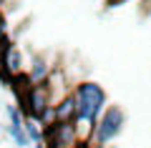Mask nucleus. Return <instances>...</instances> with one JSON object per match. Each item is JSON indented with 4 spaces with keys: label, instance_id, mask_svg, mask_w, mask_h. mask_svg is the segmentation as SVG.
I'll use <instances>...</instances> for the list:
<instances>
[{
    "label": "nucleus",
    "instance_id": "10",
    "mask_svg": "<svg viewBox=\"0 0 151 148\" xmlns=\"http://www.w3.org/2000/svg\"><path fill=\"white\" fill-rule=\"evenodd\" d=\"M5 111H8V116H10V126H18V128H23V121H20V113H18L15 108H13V106H8Z\"/></svg>",
    "mask_w": 151,
    "mask_h": 148
},
{
    "label": "nucleus",
    "instance_id": "2",
    "mask_svg": "<svg viewBox=\"0 0 151 148\" xmlns=\"http://www.w3.org/2000/svg\"><path fill=\"white\" fill-rule=\"evenodd\" d=\"M124 121H126V118H124V113H121L119 106L106 108L103 116H101V121L93 126V136H96V143H98V146H103V143L113 141V138L119 136V133L124 131Z\"/></svg>",
    "mask_w": 151,
    "mask_h": 148
},
{
    "label": "nucleus",
    "instance_id": "8",
    "mask_svg": "<svg viewBox=\"0 0 151 148\" xmlns=\"http://www.w3.org/2000/svg\"><path fill=\"white\" fill-rule=\"evenodd\" d=\"M45 73H48L45 63H43V60H35V63H33V73H30V78L38 83V80H43V78H45Z\"/></svg>",
    "mask_w": 151,
    "mask_h": 148
},
{
    "label": "nucleus",
    "instance_id": "6",
    "mask_svg": "<svg viewBox=\"0 0 151 148\" xmlns=\"http://www.w3.org/2000/svg\"><path fill=\"white\" fill-rule=\"evenodd\" d=\"M3 70H5V73H13V75L20 73V53H18V48L10 45L5 53H3Z\"/></svg>",
    "mask_w": 151,
    "mask_h": 148
},
{
    "label": "nucleus",
    "instance_id": "4",
    "mask_svg": "<svg viewBox=\"0 0 151 148\" xmlns=\"http://www.w3.org/2000/svg\"><path fill=\"white\" fill-rule=\"evenodd\" d=\"M28 103H30L33 116L43 121L45 111H48V93H45L43 85H33V88H30V93H28Z\"/></svg>",
    "mask_w": 151,
    "mask_h": 148
},
{
    "label": "nucleus",
    "instance_id": "9",
    "mask_svg": "<svg viewBox=\"0 0 151 148\" xmlns=\"http://www.w3.org/2000/svg\"><path fill=\"white\" fill-rule=\"evenodd\" d=\"M23 131H25L28 133V138H30V141H40V138H43V136H40V131H38V126H35V123H25V128H23Z\"/></svg>",
    "mask_w": 151,
    "mask_h": 148
},
{
    "label": "nucleus",
    "instance_id": "1",
    "mask_svg": "<svg viewBox=\"0 0 151 148\" xmlns=\"http://www.w3.org/2000/svg\"><path fill=\"white\" fill-rule=\"evenodd\" d=\"M73 101H76V118L96 126V118H98V113L103 111V103H106V93H103L101 85L81 83L76 88Z\"/></svg>",
    "mask_w": 151,
    "mask_h": 148
},
{
    "label": "nucleus",
    "instance_id": "5",
    "mask_svg": "<svg viewBox=\"0 0 151 148\" xmlns=\"http://www.w3.org/2000/svg\"><path fill=\"white\" fill-rule=\"evenodd\" d=\"M55 118H58V123H73V118H76V101H73V95H68L65 101L58 103Z\"/></svg>",
    "mask_w": 151,
    "mask_h": 148
},
{
    "label": "nucleus",
    "instance_id": "7",
    "mask_svg": "<svg viewBox=\"0 0 151 148\" xmlns=\"http://www.w3.org/2000/svg\"><path fill=\"white\" fill-rule=\"evenodd\" d=\"M8 131H10L13 141H15L18 146H20V148H28V146H30V138H28V133L23 131V128H18V126H10Z\"/></svg>",
    "mask_w": 151,
    "mask_h": 148
},
{
    "label": "nucleus",
    "instance_id": "3",
    "mask_svg": "<svg viewBox=\"0 0 151 148\" xmlns=\"http://www.w3.org/2000/svg\"><path fill=\"white\" fill-rule=\"evenodd\" d=\"M50 148H70L76 143V126L73 123H53L48 131Z\"/></svg>",
    "mask_w": 151,
    "mask_h": 148
}]
</instances>
